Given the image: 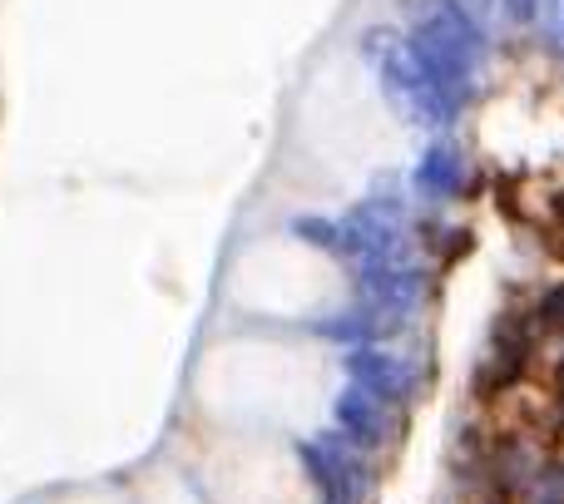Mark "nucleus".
<instances>
[{"label":"nucleus","mask_w":564,"mask_h":504,"mask_svg":"<svg viewBox=\"0 0 564 504\" xmlns=\"http://www.w3.org/2000/svg\"><path fill=\"white\" fill-rule=\"evenodd\" d=\"M361 55L377 69V85L387 95V105L397 109V119H406L416 129H446L456 119V109L446 105V95L436 89V79L426 75V65L416 59V50H411V40L401 30H387V25L367 30L361 35Z\"/></svg>","instance_id":"f03ea898"},{"label":"nucleus","mask_w":564,"mask_h":504,"mask_svg":"<svg viewBox=\"0 0 564 504\" xmlns=\"http://www.w3.org/2000/svg\"><path fill=\"white\" fill-rule=\"evenodd\" d=\"M347 376L357 391H367L371 401H406L411 396V376L406 366H401L397 357H387V351L377 347H357L347 357Z\"/></svg>","instance_id":"20e7f679"},{"label":"nucleus","mask_w":564,"mask_h":504,"mask_svg":"<svg viewBox=\"0 0 564 504\" xmlns=\"http://www.w3.org/2000/svg\"><path fill=\"white\" fill-rule=\"evenodd\" d=\"M530 25L545 35L550 50H564V0H535V10H530Z\"/></svg>","instance_id":"0eeeda50"},{"label":"nucleus","mask_w":564,"mask_h":504,"mask_svg":"<svg viewBox=\"0 0 564 504\" xmlns=\"http://www.w3.org/2000/svg\"><path fill=\"white\" fill-rule=\"evenodd\" d=\"M416 15V30H411V50L416 59L426 65V75L436 79V89L446 95L451 109H460L476 89V69H480V55H486V35L480 25L466 15L460 0H411Z\"/></svg>","instance_id":"f257e3e1"},{"label":"nucleus","mask_w":564,"mask_h":504,"mask_svg":"<svg viewBox=\"0 0 564 504\" xmlns=\"http://www.w3.org/2000/svg\"><path fill=\"white\" fill-rule=\"evenodd\" d=\"M500 10H506V20H516V25H530V10H535V0H500Z\"/></svg>","instance_id":"f8f14e48"},{"label":"nucleus","mask_w":564,"mask_h":504,"mask_svg":"<svg viewBox=\"0 0 564 504\" xmlns=\"http://www.w3.org/2000/svg\"><path fill=\"white\" fill-rule=\"evenodd\" d=\"M540 321H545L550 331H564V282L555 292H545V302H540Z\"/></svg>","instance_id":"9d476101"},{"label":"nucleus","mask_w":564,"mask_h":504,"mask_svg":"<svg viewBox=\"0 0 564 504\" xmlns=\"http://www.w3.org/2000/svg\"><path fill=\"white\" fill-rule=\"evenodd\" d=\"M560 381H564V361H560Z\"/></svg>","instance_id":"ddd939ff"},{"label":"nucleus","mask_w":564,"mask_h":504,"mask_svg":"<svg viewBox=\"0 0 564 504\" xmlns=\"http://www.w3.org/2000/svg\"><path fill=\"white\" fill-rule=\"evenodd\" d=\"M460 184H466V158H460V149L446 144V139L431 144L416 164V188L431 198H456Z\"/></svg>","instance_id":"423d86ee"},{"label":"nucleus","mask_w":564,"mask_h":504,"mask_svg":"<svg viewBox=\"0 0 564 504\" xmlns=\"http://www.w3.org/2000/svg\"><path fill=\"white\" fill-rule=\"evenodd\" d=\"M332 416H337V430L341 440H351L357 450H377L381 440H387V420H381V401H371L367 391L347 386L337 396V406H332Z\"/></svg>","instance_id":"39448f33"},{"label":"nucleus","mask_w":564,"mask_h":504,"mask_svg":"<svg viewBox=\"0 0 564 504\" xmlns=\"http://www.w3.org/2000/svg\"><path fill=\"white\" fill-rule=\"evenodd\" d=\"M292 233L307 238V243H317L322 252H337V223H332V218H297Z\"/></svg>","instance_id":"6e6552de"},{"label":"nucleus","mask_w":564,"mask_h":504,"mask_svg":"<svg viewBox=\"0 0 564 504\" xmlns=\"http://www.w3.org/2000/svg\"><path fill=\"white\" fill-rule=\"evenodd\" d=\"M317 337H327V341H357V337H367V321H361V311L327 317V321H317Z\"/></svg>","instance_id":"1a4fd4ad"},{"label":"nucleus","mask_w":564,"mask_h":504,"mask_svg":"<svg viewBox=\"0 0 564 504\" xmlns=\"http://www.w3.org/2000/svg\"><path fill=\"white\" fill-rule=\"evenodd\" d=\"M460 6H466V15L476 20V25H496V20H506L500 0H460Z\"/></svg>","instance_id":"9b49d317"},{"label":"nucleus","mask_w":564,"mask_h":504,"mask_svg":"<svg viewBox=\"0 0 564 504\" xmlns=\"http://www.w3.org/2000/svg\"><path fill=\"white\" fill-rule=\"evenodd\" d=\"M302 470L312 475L322 504H361V490H367V470L351 456V440L322 436V440H302L297 446Z\"/></svg>","instance_id":"7ed1b4c3"}]
</instances>
